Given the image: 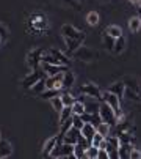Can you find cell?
<instances>
[{"label": "cell", "mask_w": 141, "mask_h": 159, "mask_svg": "<svg viewBox=\"0 0 141 159\" xmlns=\"http://www.w3.org/2000/svg\"><path fill=\"white\" fill-rule=\"evenodd\" d=\"M99 115L102 118V121L108 123L110 126H116L118 125V118H116V113L113 110V107L107 102H100V107H99Z\"/></svg>", "instance_id": "obj_1"}, {"label": "cell", "mask_w": 141, "mask_h": 159, "mask_svg": "<svg viewBox=\"0 0 141 159\" xmlns=\"http://www.w3.org/2000/svg\"><path fill=\"white\" fill-rule=\"evenodd\" d=\"M50 157H74V145L66 142H58Z\"/></svg>", "instance_id": "obj_2"}, {"label": "cell", "mask_w": 141, "mask_h": 159, "mask_svg": "<svg viewBox=\"0 0 141 159\" xmlns=\"http://www.w3.org/2000/svg\"><path fill=\"white\" fill-rule=\"evenodd\" d=\"M82 93L88 98H92V99H96V101H100L102 102V90L96 85V84H91V82H86L82 85Z\"/></svg>", "instance_id": "obj_3"}, {"label": "cell", "mask_w": 141, "mask_h": 159, "mask_svg": "<svg viewBox=\"0 0 141 159\" xmlns=\"http://www.w3.org/2000/svg\"><path fill=\"white\" fill-rule=\"evenodd\" d=\"M42 55H44V51L41 48L32 49L27 54V65L32 68V70H38V68L42 65Z\"/></svg>", "instance_id": "obj_4"}, {"label": "cell", "mask_w": 141, "mask_h": 159, "mask_svg": "<svg viewBox=\"0 0 141 159\" xmlns=\"http://www.w3.org/2000/svg\"><path fill=\"white\" fill-rule=\"evenodd\" d=\"M41 73H42V71L38 68V70H33L27 77H24V79H22V84H20L22 88H24V90H30L39 79H42V74H41Z\"/></svg>", "instance_id": "obj_5"}, {"label": "cell", "mask_w": 141, "mask_h": 159, "mask_svg": "<svg viewBox=\"0 0 141 159\" xmlns=\"http://www.w3.org/2000/svg\"><path fill=\"white\" fill-rule=\"evenodd\" d=\"M72 57L77 58V60H82V61H92L96 55H94V52L89 48H86V46H83V44H82L77 51L72 52Z\"/></svg>", "instance_id": "obj_6"}, {"label": "cell", "mask_w": 141, "mask_h": 159, "mask_svg": "<svg viewBox=\"0 0 141 159\" xmlns=\"http://www.w3.org/2000/svg\"><path fill=\"white\" fill-rule=\"evenodd\" d=\"M61 35H63V38H64V39H75V38L83 36L85 33H83V32H80L79 29H75L74 25H70V24H64V25L61 27Z\"/></svg>", "instance_id": "obj_7"}, {"label": "cell", "mask_w": 141, "mask_h": 159, "mask_svg": "<svg viewBox=\"0 0 141 159\" xmlns=\"http://www.w3.org/2000/svg\"><path fill=\"white\" fill-rule=\"evenodd\" d=\"M41 68H42V71H44V73H47L49 76H55V74L63 73V71H66V70H67V68H66L64 65H50V63H42V65H41Z\"/></svg>", "instance_id": "obj_8"}, {"label": "cell", "mask_w": 141, "mask_h": 159, "mask_svg": "<svg viewBox=\"0 0 141 159\" xmlns=\"http://www.w3.org/2000/svg\"><path fill=\"white\" fill-rule=\"evenodd\" d=\"M58 142H60L58 137L47 139V140L44 142V147H42V156H44V157H50V154H52V151L55 150V147L58 145Z\"/></svg>", "instance_id": "obj_9"}, {"label": "cell", "mask_w": 141, "mask_h": 159, "mask_svg": "<svg viewBox=\"0 0 141 159\" xmlns=\"http://www.w3.org/2000/svg\"><path fill=\"white\" fill-rule=\"evenodd\" d=\"M80 134H82V131L72 126V128H70V129H69V131H67V132L64 134V137H63V142L75 145V143L79 142V137H80Z\"/></svg>", "instance_id": "obj_10"}, {"label": "cell", "mask_w": 141, "mask_h": 159, "mask_svg": "<svg viewBox=\"0 0 141 159\" xmlns=\"http://www.w3.org/2000/svg\"><path fill=\"white\" fill-rule=\"evenodd\" d=\"M96 132H97V128L92 123H85L83 128H82V135L89 142H92V137L96 135Z\"/></svg>", "instance_id": "obj_11"}, {"label": "cell", "mask_w": 141, "mask_h": 159, "mask_svg": "<svg viewBox=\"0 0 141 159\" xmlns=\"http://www.w3.org/2000/svg\"><path fill=\"white\" fill-rule=\"evenodd\" d=\"M126 84L122 82V80H118V82H113L110 87H108V92H111V93H114V95H118L119 98H124V93H126Z\"/></svg>", "instance_id": "obj_12"}, {"label": "cell", "mask_w": 141, "mask_h": 159, "mask_svg": "<svg viewBox=\"0 0 141 159\" xmlns=\"http://www.w3.org/2000/svg\"><path fill=\"white\" fill-rule=\"evenodd\" d=\"M85 35L83 36H80V38H75V39H64L66 41V44H67V52L70 54V55H72V52L74 51H77L80 46H82V44H83V41H85Z\"/></svg>", "instance_id": "obj_13"}, {"label": "cell", "mask_w": 141, "mask_h": 159, "mask_svg": "<svg viewBox=\"0 0 141 159\" xmlns=\"http://www.w3.org/2000/svg\"><path fill=\"white\" fill-rule=\"evenodd\" d=\"M13 154V147L8 140H0V159L10 157Z\"/></svg>", "instance_id": "obj_14"}, {"label": "cell", "mask_w": 141, "mask_h": 159, "mask_svg": "<svg viewBox=\"0 0 141 159\" xmlns=\"http://www.w3.org/2000/svg\"><path fill=\"white\" fill-rule=\"evenodd\" d=\"M133 145L132 143H121V147H119V159H130V156H132V151H133Z\"/></svg>", "instance_id": "obj_15"}, {"label": "cell", "mask_w": 141, "mask_h": 159, "mask_svg": "<svg viewBox=\"0 0 141 159\" xmlns=\"http://www.w3.org/2000/svg\"><path fill=\"white\" fill-rule=\"evenodd\" d=\"M126 48H127V39L124 38V35L122 36H119V38H116V41H114V54H122L124 51H126Z\"/></svg>", "instance_id": "obj_16"}, {"label": "cell", "mask_w": 141, "mask_h": 159, "mask_svg": "<svg viewBox=\"0 0 141 159\" xmlns=\"http://www.w3.org/2000/svg\"><path fill=\"white\" fill-rule=\"evenodd\" d=\"M122 82L126 84V87H127V88L138 92V87H139V79H136V77H133V76H126V77L122 79Z\"/></svg>", "instance_id": "obj_17"}, {"label": "cell", "mask_w": 141, "mask_h": 159, "mask_svg": "<svg viewBox=\"0 0 141 159\" xmlns=\"http://www.w3.org/2000/svg\"><path fill=\"white\" fill-rule=\"evenodd\" d=\"M61 95V90H58V88H45L44 92L39 95L42 99H52V98H55V96H60Z\"/></svg>", "instance_id": "obj_18"}, {"label": "cell", "mask_w": 141, "mask_h": 159, "mask_svg": "<svg viewBox=\"0 0 141 159\" xmlns=\"http://www.w3.org/2000/svg\"><path fill=\"white\" fill-rule=\"evenodd\" d=\"M102 41H104V46H105V49H107V51H110V52H113V51H114V41H116V38H113L111 35H108L107 32H104Z\"/></svg>", "instance_id": "obj_19"}, {"label": "cell", "mask_w": 141, "mask_h": 159, "mask_svg": "<svg viewBox=\"0 0 141 159\" xmlns=\"http://www.w3.org/2000/svg\"><path fill=\"white\" fill-rule=\"evenodd\" d=\"M74 82H75L74 73L69 71V70H66V71H64V77H63V87H64V88H70V87L74 85Z\"/></svg>", "instance_id": "obj_20"}, {"label": "cell", "mask_w": 141, "mask_h": 159, "mask_svg": "<svg viewBox=\"0 0 141 159\" xmlns=\"http://www.w3.org/2000/svg\"><path fill=\"white\" fill-rule=\"evenodd\" d=\"M49 52H50V54H52V55H53V57H55V58H57V60H58V61H60L61 65L67 66V63H69V57H66V55H64V54H63L61 51L50 48V49H49Z\"/></svg>", "instance_id": "obj_21"}, {"label": "cell", "mask_w": 141, "mask_h": 159, "mask_svg": "<svg viewBox=\"0 0 141 159\" xmlns=\"http://www.w3.org/2000/svg\"><path fill=\"white\" fill-rule=\"evenodd\" d=\"M72 107V115H83V113L86 112V107H85V102L80 99V101H77L75 99V102L70 106Z\"/></svg>", "instance_id": "obj_22"}, {"label": "cell", "mask_w": 141, "mask_h": 159, "mask_svg": "<svg viewBox=\"0 0 141 159\" xmlns=\"http://www.w3.org/2000/svg\"><path fill=\"white\" fill-rule=\"evenodd\" d=\"M99 20H100V16H99L97 11H89V13L86 14V24L91 25V27L97 25V24H99Z\"/></svg>", "instance_id": "obj_23"}, {"label": "cell", "mask_w": 141, "mask_h": 159, "mask_svg": "<svg viewBox=\"0 0 141 159\" xmlns=\"http://www.w3.org/2000/svg\"><path fill=\"white\" fill-rule=\"evenodd\" d=\"M129 29L133 33L139 32V29H141V19H139V16H133V17L129 19Z\"/></svg>", "instance_id": "obj_24"}, {"label": "cell", "mask_w": 141, "mask_h": 159, "mask_svg": "<svg viewBox=\"0 0 141 159\" xmlns=\"http://www.w3.org/2000/svg\"><path fill=\"white\" fill-rule=\"evenodd\" d=\"M70 117H72V107H70V106H64L63 107V110L60 112V126L67 120V118H70Z\"/></svg>", "instance_id": "obj_25"}, {"label": "cell", "mask_w": 141, "mask_h": 159, "mask_svg": "<svg viewBox=\"0 0 141 159\" xmlns=\"http://www.w3.org/2000/svg\"><path fill=\"white\" fill-rule=\"evenodd\" d=\"M124 96L129 99V101H133V102H141V96L138 92H135V90H130V88H126V93Z\"/></svg>", "instance_id": "obj_26"}, {"label": "cell", "mask_w": 141, "mask_h": 159, "mask_svg": "<svg viewBox=\"0 0 141 159\" xmlns=\"http://www.w3.org/2000/svg\"><path fill=\"white\" fill-rule=\"evenodd\" d=\"M105 32H107L108 35H111L113 38H119V36H122V29H121L119 25H108Z\"/></svg>", "instance_id": "obj_27"}, {"label": "cell", "mask_w": 141, "mask_h": 159, "mask_svg": "<svg viewBox=\"0 0 141 159\" xmlns=\"http://www.w3.org/2000/svg\"><path fill=\"white\" fill-rule=\"evenodd\" d=\"M45 88H47V87H45V80H44V79H39V80H38V82H36L30 90H32V92H33L35 95H41Z\"/></svg>", "instance_id": "obj_28"}, {"label": "cell", "mask_w": 141, "mask_h": 159, "mask_svg": "<svg viewBox=\"0 0 141 159\" xmlns=\"http://www.w3.org/2000/svg\"><path fill=\"white\" fill-rule=\"evenodd\" d=\"M97 132L99 134H102L104 135V137H107V135H110V131H111V126L108 125V123H105V121H100L97 126Z\"/></svg>", "instance_id": "obj_29"}, {"label": "cell", "mask_w": 141, "mask_h": 159, "mask_svg": "<svg viewBox=\"0 0 141 159\" xmlns=\"http://www.w3.org/2000/svg\"><path fill=\"white\" fill-rule=\"evenodd\" d=\"M50 104H52V107L55 109V112H61L63 110V107H64V104H63V99H61V95L60 96H55V98H52L50 99Z\"/></svg>", "instance_id": "obj_30"}, {"label": "cell", "mask_w": 141, "mask_h": 159, "mask_svg": "<svg viewBox=\"0 0 141 159\" xmlns=\"http://www.w3.org/2000/svg\"><path fill=\"white\" fill-rule=\"evenodd\" d=\"M97 154H99V147H94L91 143V147L86 148V157L89 159H97Z\"/></svg>", "instance_id": "obj_31"}, {"label": "cell", "mask_w": 141, "mask_h": 159, "mask_svg": "<svg viewBox=\"0 0 141 159\" xmlns=\"http://www.w3.org/2000/svg\"><path fill=\"white\" fill-rule=\"evenodd\" d=\"M61 99H63V104H64V106H72V104L75 102V98L70 95V93H67V92L61 93Z\"/></svg>", "instance_id": "obj_32"}, {"label": "cell", "mask_w": 141, "mask_h": 159, "mask_svg": "<svg viewBox=\"0 0 141 159\" xmlns=\"http://www.w3.org/2000/svg\"><path fill=\"white\" fill-rule=\"evenodd\" d=\"M74 157H77V159H80V157H86V150L82 148L79 143L74 145Z\"/></svg>", "instance_id": "obj_33"}, {"label": "cell", "mask_w": 141, "mask_h": 159, "mask_svg": "<svg viewBox=\"0 0 141 159\" xmlns=\"http://www.w3.org/2000/svg\"><path fill=\"white\" fill-rule=\"evenodd\" d=\"M83 125H85V121H83V118H82L80 115H72V126H74V128H77V129L82 131Z\"/></svg>", "instance_id": "obj_34"}, {"label": "cell", "mask_w": 141, "mask_h": 159, "mask_svg": "<svg viewBox=\"0 0 141 159\" xmlns=\"http://www.w3.org/2000/svg\"><path fill=\"white\" fill-rule=\"evenodd\" d=\"M104 140H105L104 135H102V134H99V132H96V135L92 137V142H91V143H92L94 147H99V148H100V147H102V143H104Z\"/></svg>", "instance_id": "obj_35"}, {"label": "cell", "mask_w": 141, "mask_h": 159, "mask_svg": "<svg viewBox=\"0 0 141 159\" xmlns=\"http://www.w3.org/2000/svg\"><path fill=\"white\" fill-rule=\"evenodd\" d=\"M64 3H67L69 7H72L75 10H80V0H63Z\"/></svg>", "instance_id": "obj_36"}, {"label": "cell", "mask_w": 141, "mask_h": 159, "mask_svg": "<svg viewBox=\"0 0 141 159\" xmlns=\"http://www.w3.org/2000/svg\"><path fill=\"white\" fill-rule=\"evenodd\" d=\"M97 159H110V154H108V151L104 148V147H100L99 148V154H97Z\"/></svg>", "instance_id": "obj_37"}, {"label": "cell", "mask_w": 141, "mask_h": 159, "mask_svg": "<svg viewBox=\"0 0 141 159\" xmlns=\"http://www.w3.org/2000/svg\"><path fill=\"white\" fill-rule=\"evenodd\" d=\"M141 157V151L138 150V148H133V151H132V156H130V159H139Z\"/></svg>", "instance_id": "obj_38"}, {"label": "cell", "mask_w": 141, "mask_h": 159, "mask_svg": "<svg viewBox=\"0 0 141 159\" xmlns=\"http://www.w3.org/2000/svg\"><path fill=\"white\" fill-rule=\"evenodd\" d=\"M129 2H130V3H133V5H139L141 0H129Z\"/></svg>", "instance_id": "obj_39"}, {"label": "cell", "mask_w": 141, "mask_h": 159, "mask_svg": "<svg viewBox=\"0 0 141 159\" xmlns=\"http://www.w3.org/2000/svg\"><path fill=\"white\" fill-rule=\"evenodd\" d=\"M138 93H139V96H141V80H139V87H138Z\"/></svg>", "instance_id": "obj_40"}, {"label": "cell", "mask_w": 141, "mask_h": 159, "mask_svg": "<svg viewBox=\"0 0 141 159\" xmlns=\"http://www.w3.org/2000/svg\"><path fill=\"white\" fill-rule=\"evenodd\" d=\"M3 39V36H2V33H0V41H2Z\"/></svg>", "instance_id": "obj_41"}, {"label": "cell", "mask_w": 141, "mask_h": 159, "mask_svg": "<svg viewBox=\"0 0 141 159\" xmlns=\"http://www.w3.org/2000/svg\"><path fill=\"white\" fill-rule=\"evenodd\" d=\"M0 140H2V134H0Z\"/></svg>", "instance_id": "obj_42"}, {"label": "cell", "mask_w": 141, "mask_h": 159, "mask_svg": "<svg viewBox=\"0 0 141 159\" xmlns=\"http://www.w3.org/2000/svg\"><path fill=\"white\" fill-rule=\"evenodd\" d=\"M139 19H141V13H139Z\"/></svg>", "instance_id": "obj_43"}, {"label": "cell", "mask_w": 141, "mask_h": 159, "mask_svg": "<svg viewBox=\"0 0 141 159\" xmlns=\"http://www.w3.org/2000/svg\"><path fill=\"white\" fill-rule=\"evenodd\" d=\"M104 2H108V0H104Z\"/></svg>", "instance_id": "obj_44"}, {"label": "cell", "mask_w": 141, "mask_h": 159, "mask_svg": "<svg viewBox=\"0 0 141 159\" xmlns=\"http://www.w3.org/2000/svg\"><path fill=\"white\" fill-rule=\"evenodd\" d=\"M80 2H82V0H80Z\"/></svg>", "instance_id": "obj_45"}]
</instances>
